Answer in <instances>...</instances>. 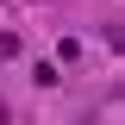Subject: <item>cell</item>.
Here are the masks:
<instances>
[{
    "mask_svg": "<svg viewBox=\"0 0 125 125\" xmlns=\"http://www.w3.org/2000/svg\"><path fill=\"white\" fill-rule=\"evenodd\" d=\"M0 56H19V38L13 31H0Z\"/></svg>",
    "mask_w": 125,
    "mask_h": 125,
    "instance_id": "6da1fadb",
    "label": "cell"
},
{
    "mask_svg": "<svg viewBox=\"0 0 125 125\" xmlns=\"http://www.w3.org/2000/svg\"><path fill=\"white\" fill-rule=\"evenodd\" d=\"M0 125H13V113H6V100H0Z\"/></svg>",
    "mask_w": 125,
    "mask_h": 125,
    "instance_id": "7a4b0ae2",
    "label": "cell"
}]
</instances>
